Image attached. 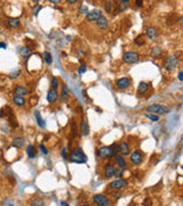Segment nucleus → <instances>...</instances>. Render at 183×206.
<instances>
[{
    "label": "nucleus",
    "instance_id": "46",
    "mask_svg": "<svg viewBox=\"0 0 183 206\" xmlns=\"http://www.w3.org/2000/svg\"><path fill=\"white\" fill-rule=\"evenodd\" d=\"M111 194H112V196H115V198H116V199L120 198V196H121L119 192H111Z\"/></svg>",
    "mask_w": 183,
    "mask_h": 206
},
{
    "label": "nucleus",
    "instance_id": "52",
    "mask_svg": "<svg viewBox=\"0 0 183 206\" xmlns=\"http://www.w3.org/2000/svg\"><path fill=\"white\" fill-rule=\"evenodd\" d=\"M136 206H143V205H136Z\"/></svg>",
    "mask_w": 183,
    "mask_h": 206
},
{
    "label": "nucleus",
    "instance_id": "27",
    "mask_svg": "<svg viewBox=\"0 0 183 206\" xmlns=\"http://www.w3.org/2000/svg\"><path fill=\"white\" fill-rule=\"evenodd\" d=\"M128 5H129V0H121V1H119L118 2V9H119V12L125 11L128 7Z\"/></svg>",
    "mask_w": 183,
    "mask_h": 206
},
{
    "label": "nucleus",
    "instance_id": "31",
    "mask_svg": "<svg viewBox=\"0 0 183 206\" xmlns=\"http://www.w3.org/2000/svg\"><path fill=\"white\" fill-rule=\"evenodd\" d=\"M59 85H60L59 78L54 77V78L52 79V82H50V87H52V89H55V91H56V89L59 88Z\"/></svg>",
    "mask_w": 183,
    "mask_h": 206
},
{
    "label": "nucleus",
    "instance_id": "35",
    "mask_svg": "<svg viewBox=\"0 0 183 206\" xmlns=\"http://www.w3.org/2000/svg\"><path fill=\"white\" fill-rule=\"evenodd\" d=\"M123 174H124V170H123V168H116V170H115V176L121 179Z\"/></svg>",
    "mask_w": 183,
    "mask_h": 206
},
{
    "label": "nucleus",
    "instance_id": "10",
    "mask_svg": "<svg viewBox=\"0 0 183 206\" xmlns=\"http://www.w3.org/2000/svg\"><path fill=\"white\" fill-rule=\"evenodd\" d=\"M116 86L119 89H127L130 87V79L127 78V77H123V78H119L116 82Z\"/></svg>",
    "mask_w": 183,
    "mask_h": 206
},
{
    "label": "nucleus",
    "instance_id": "3",
    "mask_svg": "<svg viewBox=\"0 0 183 206\" xmlns=\"http://www.w3.org/2000/svg\"><path fill=\"white\" fill-rule=\"evenodd\" d=\"M147 111L155 115H166L169 112V108L164 104H151L147 107Z\"/></svg>",
    "mask_w": 183,
    "mask_h": 206
},
{
    "label": "nucleus",
    "instance_id": "28",
    "mask_svg": "<svg viewBox=\"0 0 183 206\" xmlns=\"http://www.w3.org/2000/svg\"><path fill=\"white\" fill-rule=\"evenodd\" d=\"M30 206H45V203L41 198H33L30 202Z\"/></svg>",
    "mask_w": 183,
    "mask_h": 206
},
{
    "label": "nucleus",
    "instance_id": "41",
    "mask_svg": "<svg viewBox=\"0 0 183 206\" xmlns=\"http://www.w3.org/2000/svg\"><path fill=\"white\" fill-rule=\"evenodd\" d=\"M72 132H73V136L77 134V126H76V123L72 121Z\"/></svg>",
    "mask_w": 183,
    "mask_h": 206
},
{
    "label": "nucleus",
    "instance_id": "5",
    "mask_svg": "<svg viewBox=\"0 0 183 206\" xmlns=\"http://www.w3.org/2000/svg\"><path fill=\"white\" fill-rule=\"evenodd\" d=\"M140 59V55L137 52H134V50H129V52H126V53L123 55V60L125 63L127 64H133L136 63L137 61Z\"/></svg>",
    "mask_w": 183,
    "mask_h": 206
},
{
    "label": "nucleus",
    "instance_id": "25",
    "mask_svg": "<svg viewBox=\"0 0 183 206\" xmlns=\"http://www.w3.org/2000/svg\"><path fill=\"white\" fill-rule=\"evenodd\" d=\"M26 153H28V157H30V158H35V157L37 156V151H35V146L29 144L28 149H26Z\"/></svg>",
    "mask_w": 183,
    "mask_h": 206
},
{
    "label": "nucleus",
    "instance_id": "48",
    "mask_svg": "<svg viewBox=\"0 0 183 206\" xmlns=\"http://www.w3.org/2000/svg\"><path fill=\"white\" fill-rule=\"evenodd\" d=\"M68 4H77V0H68Z\"/></svg>",
    "mask_w": 183,
    "mask_h": 206
},
{
    "label": "nucleus",
    "instance_id": "9",
    "mask_svg": "<svg viewBox=\"0 0 183 206\" xmlns=\"http://www.w3.org/2000/svg\"><path fill=\"white\" fill-rule=\"evenodd\" d=\"M101 16H102V12L100 9H93L86 14V20L88 22H96Z\"/></svg>",
    "mask_w": 183,
    "mask_h": 206
},
{
    "label": "nucleus",
    "instance_id": "17",
    "mask_svg": "<svg viewBox=\"0 0 183 206\" xmlns=\"http://www.w3.org/2000/svg\"><path fill=\"white\" fill-rule=\"evenodd\" d=\"M13 146L16 147V148H22V147L25 146V139L22 138V136H17V138H14L13 139Z\"/></svg>",
    "mask_w": 183,
    "mask_h": 206
},
{
    "label": "nucleus",
    "instance_id": "24",
    "mask_svg": "<svg viewBox=\"0 0 183 206\" xmlns=\"http://www.w3.org/2000/svg\"><path fill=\"white\" fill-rule=\"evenodd\" d=\"M20 54H21L22 56L24 57H29L31 55V48L28 46H23L20 48Z\"/></svg>",
    "mask_w": 183,
    "mask_h": 206
},
{
    "label": "nucleus",
    "instance_id": "15",
    "mask_svg": "<svg viewBox=\"0 0 183 206\" xmlns=\"http://www.w3.org/2000/svg\"><path fill=\"white\" fill-rule=\"evenodd\" d=\"M145 36L148 37L150 40H153L156 37L158 36V32H157V29L153 28V26H150V28L147 29V32H145Z\"/></svg>",
    "mask_w": 183,
    "mask_h": 206
},
{
    "label": "nucleus",
    "instance_id": "23",
    "mask_svg": "<svg viewBox=\"0 0 183 206\" xmlns=\"http://www.w3.org/2000/svg\"><path fill=\"white\" fill-rule=\"evenodd\" d=\"M79 128H80V132L82 133V135H88L89 134V126H88V124L85 120H81Z\"/></svg>",
    "mask_w": 183,
    "mask_h": 206
},
{
    "label": "nucleus",
    "instance_id": "42",
    "mask_svg": "<svg viewBox=\"0 0 183 206\" xmlns=\"http://www.w3.org/2000/svg\"><path fill=\"white\" fill-rule=\"evenodd\" d=\"M177 79H179L180 82H182V80H183V71H182V70H180V71H179V75H177Z\"/></svg>",
    "mask_w": 183,
    "mask_h": 206
},
{
    "label": "nucleus",
    "instance_id": "50",
    "mask_svg": "<svg viewBox=\"0 0 183 206\" xmlns=\"http://www.w3.org/2000/svg\"><path fill=\"white\" fill-rule=\"evenodd\" d=\"M61 206H69L67 202H61Z\"/></svg>",
    "mask_w": 183,
    "mask_h": 206
},
{
    "label": "nucleus",
    "instance_id": "16",
    "mask_svg": "<svg viewBox=\"0 0 183 206\" xmlns=\"http://www.w3.org/2000/svg\"><path fill=\"white\" fill-rule=\"evenodd\" d=\"M14 93H15V95H17V96H24L25 94L28 93V89L25 88L24 86L16 85L14 88Z\"/></svg>",
    "mask_w": 183,
    "mask_h": 206
},
{
    "label": "nucleus",
    "instance_id": "30",
    "mask_svg": "<svg viewBox=\"0 0 183 206\" xmlns=\"http://www.w3.org/2000/svg\"><path fill=\"white\" fill-rule=\"evenodd\" d=\"M44 61H45L47 64H52V62H53V57H52L49 52H45V53H44Z\"/></svg>",
    "mask_w": 183,
    "mask_h": 206
},
{
    "label": "nucleus",
    "instance_id": "45",
    "mask_svg": "<svg viewBox=\"0 0 183 206\" xmlns=\"http://www.w3.org/2000/svg\"><path fill=\"white\" fill-rule=\"evenodd\" d=\"M135 5H136V6H138V7H142V6H143V1H142V0H138V1H135Z\"/></svg>",
    "mask_w": 183,
    "mask_h": 206
},
{
    "label": "nucleus",
    "instance_id": "12",
    "mask_svg": "<svg viewBox=\"0 0 183 206\" xmlns=\"http://www.w3.org/2000/svg\"><path fill=\"white\" fill-rule=\"evenodd\" d=\"M59 100V93L55 89H50L47 93V101L49 103H55Z\"/></svg>",
    "mask_w": 183,
    "mask_h": 206
},
{
    "label": "nucleus",
    "instance_id": "21",
    "mask_svg": "<svg viewBox=\"0 0 183 206\" xmlns=\"http://www.w3.org/2000/svg\"><path fill=\"white\" fill-rule=\"evenodd\" d=\"M96 24H97V26H99L100 29H106L108 28V20H106V16H101V17L96 21Z\"/></svg>",
    "mask_w": 183,
    "mask_h": 206
},
{
    "label": "nucleus",
    "instance_id": "53",
    "mask_svg": "<svg viewBox=\"0 0 183 206\" xmlns=\"http://www.w3.org/2000/svg\"><path fill=\"white\" fill-rule=\"evenodd\" d=\"M9 206H13V205H9Z\"/></svg>",
    "mask_w": 183,
    "mask_h": 206
},
{
    "label": "nucleus",
    "instance_id": "19",
    "mask_svg": "<svg viewBox=\"0 0 183 206\" xmlns=\"http://www.w3.org/2000/svg\"><path fill=\"white\" fill-rule=\"evenodd\" d=\"M35 119H37V124H38V126L40 128H45L46 127V121L42 119L41 115H40V112L39 111H35Z\"/></svg>",
    "mask_w": 183,
    "mask_h": 206
},
{
    "label": "nucleus",
    "instance_id": "38",
    "mask_svg": "<svg viewBox=\"0 0 183 206\" xmlns=\"http://www.w3.org/2000/svg\"><path fill=\"white\" fill-rule=\"evenodd\" d=\"M79 13H81V14H87L88 13V9H87V7H86V6H82V5H81L80 7H79Z\"/></svg>",
    "mask_w": 183,
    "mask_h": 206
},
{
    "label": "nucleus",
    "instance_id": "39",
    "mask_svg": "<svg viewBox=\"0 0 183 206\" xmlns=\"http://www.w3.org/2000/svg\"><path fill=\"white\" fill-rule=\"evenodd\" d=\"M39 148H40V150H41L42 151V153H44V155H47V153H48V150H47V148H45V146H44V144H40V146H39Z\"/></svg>",
    "mask_w": 183,
    "mask_h": 206
},
{
    "label": "nucleus",
    "instance_id": "22",
    "mask_svg": "<svg viewBox=\"0 0 183 206\" xmlns=\"http://www.w3.org/2000/svg\"><path fill=\"white\" fill-rule=\"evenodd\" d=\"M116 162H117V164H118L119 168H123V170H124V168L127 166L126 160H125V158H124L121 155H117V156H116Z\"/></svg>",
    "mask_w": 183,
    "mask_h": 206
},
{
    "label": "nucleus",
    "instance_id": "20",
    "mask_svg": "<svg viewBox=\"0 0 183 206\" xmlns=\"http://www.w3.org/2000/svg\"><path fill=\"white\" fill-rule=\"evenodd\" d=\"M13 102H14L15 105H17V107H24L25 104V99L23 96H17L15 95L13 97Z\"/></svg>",
    "mask_w": 183,
    "mask_h": 206
},
{
    "label": "nucleus",
    "instance_id": "14",
    "mask_svg": "<svg viewBox=\"0 0 183 206\" xmlns=\"http://www.w3.org/2000/svg\"><path fill=\"white\" fill-rule=\"evenodd\" d=\"M149 88V84L145 82H141L138 84V87H137V95H143L147 93Z\"/></svg>",
    "mask_w": 183,
    "mask_h": 206
},
{
    "label": "nucleus",
    "instance_id": "11",
    "mask_svg": "<svg viewBox=\"0 0 183 206\" xmlns=\"http://www.w3.org/2000/svg\"><path fill=\"white\" fill-rule=\"evenodd\" d=\"M142 159H143V156H142V153L140 151H134L129 157V162L133 165H138V164L142 163Z\"/></svg>",
    "mask_w": 183,
    "mask_h": 206
},
{
    "label": "nucleus",
    "instance_id": "26",
    "mask_svg": "<svg viewBox=\"0 0 183 206\" xmlns=\"http://www.w3.org/2000/svg\"><path fill=\"white\" fill-rule=\"evenodd\" d=\"M61 99H62V101H68V99H69V87H68V85H63Z\"/></svg>",
    "mask_w": 183,
    "mask_h": 206
},
{
    "label": "nucleus",
    "instance_id": "7",
    "mask_svg": "<svg viewBox=\"0 0 183 206\" xmlns=\"http://www.w3.org/2000/svg\"><path fill=\"white\" fill-rule=\"evenodd\" d=\"M93 200L97 206H109L110 205V200L109 198L104 195H95L93 197Z\"/></svg>",
    "mask_w": 183,
    "mask_h": 206
},
{
    "label": "nucleus",
    "instance_id": "2",
    "mask_svg": "<svg viewBox=\"0 0 183 206\" xmlns=\"http://www.w3.org/2000/svg\"><path fill=\"white\" fill-rule=\"evenodd\" d=\"M69 160L71 163H77V164H85L87 163V156L85 155L81 148H74L70 152V155L68 156Z\"/></svg>",
    "mask_w": 183,
    "mask_h": 206
},
{
    "label": "nucleus",
    "instance_id": "8",
    "mask_svg": "<svg viewBox=\"0 0 183 206\" xmlns=\"http://www.w3.org/2000/svg\"><path fill=\"white\" fill-rule=\"evenodd\" d=\"M115 170H116V167L113 166L111 163L106 164L104 167H103V174H104V178L112 179L113 176H115Z\"/></svg>",
    "mask_w": 183,
    "mask_h": 206
},
{
    "label": "nucleus",
    "instance_id": "37",
    "mask_svg": "<svg viewBox=\"0 0 183 206\" xmlns=\"http://www.w3.org/2000/svg\"><path fill=\"white\" fill-rule=\"evenodd\" d=\"M41 9V6L40 5H37V6H35V7L32 8V14L33 15H37L39 13V11Z\"/></svg>",
    "mask_w": 183,
    "mask_h": 206
},
{
    "label": "nucleus",
    "instance_id": "40",
    "mask_svg": "<svg viewBox=\"0 0 183 206\" xmlns=\"http://www.w3.org/2000/svg\"><path fill=\"white\" fill-rule=\"evenodd\" d=\"M86 69H87V67H86V65H85V64H82V65H80V68H79V70H78V72H79V73H84L85 71H86Z\"/></svg>",
    "mask_w": 183,
    "mask_h": 206
},
{
    "label": "nucleus",
    "instance_id": "34",
    "mask_svg": "<svg viewBox=\"0 0 183 206\" xmlns=\"http://www.w3.org/2000/svg\"><path fill=\"white\" fill-rule=\"evenodd\" d=\"M104 8H106V13H111L112 12V2L111 1H106V4H104Z\"/></svg>",
    "mask_w": 183,
    "mask_h": 206
},
{
    "label": "nucleus",
    "instance_id": "32",
    "mask_svg": "<svg viewBox=\"0 0 183 206\" xmlns=\"http://www.w3.org/2000/svg\"><path fill=\"white\" fill-rule=\"evenodd\" d=\"M20 75H21V69H15L14 71H12L11 73H9V78L16 79Z\"/></svg>",
    "mask_w": 183,
    "mask_h": 206
},
{
    "label": "nucleus",
    "instance_id": "33",
    "mask_svg": "<svg viewBox=\"0 0 183 206\" xmlns=\"http://www.w3.org/2000/svg\"><path fill=\"white\" fill-rule=\"evenodd\" d=\"M145 117L148 118V119H150V120H152V121H158L159 120V116L158 115H155V114H148V115H145Z\"/></svg>",
    "mask_w": 183,
    "mask_h": 206
},
{
    "label": "nucleus",
    "instance_id": "1",
    "mask_svg": "<svg viewBox=\"0 0 183 206\" xmlns=\"http://www.w3.org/2000/svg\"><path fill=\"white\" fill-rule=\"evenodd\" d=\"M118 152H119V144H117V143H113L110 147H102L97 150V155L102 159H109L111 157L117 156Z\"/></svg>",
    "mask_w": 183,
    "mask_h": 206
},
{
    "label": "nucleus",
    "instance_id": "51",
    "mask_svg": "<svg viewBox=\"0 0 183 206\" xmlns=\"http://www.w3.org/2000/svg\"><path fill=\"white\" fill-rule=\"evenodd\" d=\"M80 206H88V205H86V204H84V205H80Z\"/></svg>",
    "mask_w": 183,
    "mask_h": 206
},
{
    "label": "nucleus",
    "instance_id": "44",
    "mask_svg": "<svg viewBox=\"0 0 183 206\" xmlns=\"http://www.w3.org/2000/svg\"><path fill=\"white\" fill-rule=\"evenodd\" d=\"M62 157L64 158V160L65 159H68V155H67V149L64 148L63 150H62Z\"/></svg>",
    "mask_w": 183,
    "mask_h": 206
},
{
    "label": "nucleus",
    "instance_id": "18",
    "mask_svg": "<svg viewBox=\"0 0 183 206\" xmlns=\"http://www.w3.org/2000/svg\"><path fill=\"white\" fill-rule=\"evenodd\" d=\"M7 24L9 28H13V29H16L18 28L20 25H21V22L18 18H14V17H11L7 20Z\"/></svg>",
    "mask_w": 183,
    "mask_h": 206
},
{
    "label": "nucleus",
    "instance_id": "43",
    "mask_svg": "<svg viewBox=\"0 0 183 206\" xmlns=\"http://www.w3.org/2000/svg\"><path fill=\"white\" fill-rule=\"evenodd\" d=\"M143 206H151V200L149 198H145L144 199V205Z\"/></svg>",
    "mask_w": 183,
    "mask_h": 206
},
{
    "label": "nucleus",
    "instance_id": "49",
    "mask_svg": "<svg viewBox=\"0 0 183 206\" xmlns=\"http://www.w3.org/2000/svg\"><path fill=\"white\" fill-rule=\"evenodd\" d=\"M6 47H7V45H6V44L5 43H0V48H6Z\"/></svg>",
    "mask_w": 183,
    "mask_h": 206
},
{
    "label": "nucleus",
    "instance_id": "47",
    "mask_svg": "<svg viewBox=\"0 0 183 206\" xmlns=\"http://www.w3.org/2000/svg\"><path fill=\"white\" fill-rule=\"evenodd\" d=\"M52 4H61V0H50Z\"/></svg>",
    "mask_w": 183,
    "mask_h": 206
},
{
    "label": "nucleus",
    "instance_id": "29",
    "mask_svg": "<svg viewBox=\"0 0 183 206\" xmlns=\"http://www.w3.org/2000/svg\"><path fill=\"white\" fill-rule=\"evenodd\" d=\"M162 50L160 47H153L151 49V55L153 57H159L162 55Z\"/></svg>",
    "mask_w": 183,
    "mask_h": 206
},
{
    "label": "nucleus",
    "instance_id": "36",
    "mask_svg": "<svg viewBox=\"0 0 183 206\" xmlns=\"http://www.w3.org/2000/svg\"><path fill=\"white\" fill-rule=\"evenodd\" d=\"M143 38H144V36H143V35L138 36V37L136 38V39H135V43L138 44V45H143V44L145 43V40H143Z\"/></svg>",
    "mask_w": 183,
    "mask_h": 206
},
{
    "label": "nucleus",
    "instance_id": "4",
    "mask_svg": "<svg viewBox=\"0 0 183 206\" xmlns=\"http://www.w3.org/2000/svg\"><path fill=\"white\" fill-rule=\"evenodd\" d=\"M177 65H179V57L174 54L168 55L166 57V60L164 61V69L167 70V71H171L173 69H175Z\"/></svg>",
    "mask_w": 183,
    "mask_h": 206
},
{
    "label": "nucleus",
    "instance_id": "13",
    "mask_svg": "<svg viewBox=\"0 0 183 206\" xmlns=\"http://www.w3.org/2000/svg\"><path fill=\"white\" fill-rule=\"evenodd\" d=\"M119 151L121 152L123 156H128V153L130 152L129 151V146L126 141H121L119 144Z\"/></svg>",
    "mask_w": 183,
    "mask_h": 206
},
{
    "label": "nucleus",
    "instance_id": "6",
    "mask_svg": "<svg viewBox=\"0 0 183 206\" xmlns=\"http://www.w3.org/2000/svg\"><path fill=\"white\" fill-rule=\"evenodd\" d=\"M127 185H128V181H127V180L118 179V180H115V181L110 182L109 188H111L112 190H120V189L126 188Z\"/></svg>",
    "mask_w": 183,
    "mask_h": 206
}]
</instances>
